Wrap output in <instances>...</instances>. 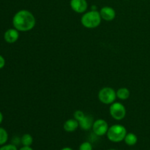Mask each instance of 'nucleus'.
<instances>
[{
  "label": "nucleus",
  "mask_w": 150,
  "mask_h": 150,
  "mask_svg": "<svg viewBox=\"0 0 150 150\" xmlns=\"http://www.w3.org/2000/svg\"><path fill=\"white\" fill-rule=\"evenodd\" d=\"M124 142L127 146H134L137 144L138 142V137L136 134L133 133H128L126 134L125 137Z\"/></svg>",
  "instance_id": "obj_12"
},
{
  "label": "nucleus",
  "mask_w": 150,
  "mask_h": 150,
  "mask_svg": "<svg viewBox=\"0 0 150 150\" xmlns=\"http://www.w3.org/2000/svg\"><path fill=\"white\" fill-rule=\"evenodd\" d=\"M36 19L35 16L27 10H21L14 15L13 25L19 32H29L35 28Z\"/></svg>",
  "instance_id": "obj_1"
},
{
  "label": "nucleus",
  "mask_w": 150,
  "mask_h": 150,
  "mask_svg": "<svg viewBox=\"0 0 150 150\" xmlns=\"http://www.w3.org/2000/svg\"><path fill=\"white\" fill-rule=\"evenodd\" d=\"M126 1H129V0H126Z\"/></svg>",
  "instance_id": "obj_24"
},
{
  "label": "nucleus",
  "mask_w": 150,
  "mask_h": 150,
  "mask_svg": "<svg viewBox=\"0 0 150 150\" xmlns=\"http://www.w3.org/2000/svg\"><path fill=\"white\" fill-rule=\"evenodd\" d=\"M8 141V133L3 127H0V146L6 144Z\"/></svg>",
  "instance_id": "obj_15"
},
{
  "label": "nucleus",
  "mask_w": 150,
  "mask_h": 150,
  "mask_svg": "<svg viewBox=\"0 0 150 150\" xmlns=\"http://www.w3.org/2000/svg\"><path fill=\"white\" fill-rule=\"evenodd\" d=\"M117 98V92L113 88L108 86L102 88L98 92V99L105 105L112 104L115 102Z\"/></svg>",
  "instance_id": "obj_4"
},
{
  "label": "nucleus",
  "mask_w": 150,
  "mask_h": 150,
  "mask_svg": "<svg viewBox=\"0 0 150 150\" xmlns=\"http://www.w3.org/2000/svg\"><path fill=\"white\" fill-rule=\"evenodd\" d=\"M108 150H117V149H108Z\"/></svg>",
  "instance_id": "obj_23"
},
{
  "label": "nucleus",
  "mask_w": 150,
  "mask_h": 150,
  "mask_svg": "<svg viewBox=\"0 0 150 150\" xmlns=\"http://www.w3.org/2000/svg\"><path fill=\"white\" fill-rule=\"evenodd\" d=\"M70 5L72 10L77 13H86L88 9L86 0H70Z\"/></svg>",
  "instance_id": "obj_7"
},
{
  "label": "nucleus",
  "mask_w": 150,
  "mask_h": 150,
  "mask_svg": "<svg viewBox=\"0 0 150 150\" xmlns=\"http://www.w3.org/2000/svg\"><path fill=\"white\" fill-rule=\"evenodd\" d=\"M21 142L22 145L25 146H31L33 144V137L29 133L23 135L21 139Z\"/></svg>",
  "instance_id": "obj_14"
},
{
  "label": "nucleus",
  "mask_w": 150,
  "mask_h": 150,
  "mask_svg": "<svg viewBox=\"0 0 150 150\" xmlns=\"http://www.w3.org/2000/svg\"><path fill=\"white\" fill-rule=\"evenodd\" d=\"M61 150H73V149H72V148H70V147H64V148H62V149Z\"/></svg>",
  "instance_id": "obj_22"
},
{
  "label": "nucleus",
  "mask_w": 150,
  "mask_h": 150,
  "mask_svg": "<svg viewBox=\"0 0 150 150\" xmlns=\"http://www.w3.org/2000/svg\"><path fill=\"white\" fill-rule=\"evenodd\" d=\"M101 18L105 21H111L116 17V11L113 7L109 6H105L100 10Z\"/></svg>",
  "instance_id": "obj_8"
},
{
  "label": "nucleus",
  "mask_w": 150,
  "mask_h": 150,
  "mask_svg": "<svg viewBox=\"0 0 150 150\" xmlns=\"http://www.w3.org/2000/svg\"><path fill=\"white\" fill-rule=\"evenodd\" d=\"M109 113L111 117L115 120H123L126 116V108L122 103L120 102H114L111 104Z\"/></svg>",
  "instance_id": "obj_5"
},
{
  "label": "nucleus",
  "mask_w": 150,
  "mask_h": 150,
  "mask_svg": "<svg viewBox=\"0 0 150 150\" xmlns=\"http://www.w3.org/2000/svg\"><path fill=\"white\" fill-rule=\"evenodd\" d=\"M79 127L83 130H89L92 127L94 120L92 116L85 115L83 118L79 121Z\"/></svg>",
  "instance_id": "obj_10"
},
{
  "label": "nucleus",
  "mask_w": 150,
  "mask_h": 150,
  "mask_svg": "<svg viewBox=\"0 0 150 150\" xmlns=\"http://www.w3.org/2000/svg\"><path fill=\"white\" fill-rule=\"evenodd\" d=\"M101 18L100 12L98 10H90L83 13L81 18V24L87 29H95L100 26L101 23Z\"/></svg>",
  "instance_id": "obj_2"
},
{
  "label": "nucleus",
  "mask_w": 150,
  "mask_h": 150,
  "mask_svg": "<svg viewBox=\"0 0 150 150\" xmlns=\"http://www.w3.org/2000/svg\"><path fill=\"white\" fill-rule=\"evenodd\" d=\"M0 150H18L17 146L14 144H4L0 146Z\"/></svg>",
  "instance_id": "obj_18"
},
{
  "label": "nucleus",
  "mask_w": 150,
  "mask_h": 150,
  "mask_svg": "<svg viewBox=\"0 0 150 150\" xmlns=\"http://www.w3.org/2000/svg\"><path fill=\"white\" fill-rule=\"evenodd\" d=\"M3 119H4V117H3V114H2V113H1V111H0V125H1V122H2Z\"/></svg>",
  "instance_id": "obj_21"
},
{
  "label": "nucleus",
  "mask_w": 150,
  "mask_h": 150,
  "mask_svg": "<svg viewBox=\"0 0 150 150\" xmlns=\"http://www.w3.org/2000/svg\"><path fill=\"white\" fill-rule=\"evenodd\" d=\"M79 150H93V146L90 142H84L81 144L79 147Z\"/></svg>",
  "instance_id": "obj_16"
},
{
  "label": "nucleus",
  "mask_w": 150,
  "mask_h": 150,
  "mask_svg": "<svg viewBox=\"0 0 150 150\" xmlns=\"http://www.w3.org/2000/svg\"><path fill=\"white\" fill-rule=\"evenodd\" d=\"M5 63L6 62H5V59H4V58L2 57V56L0 55V70L2 69L3 67L5 66Z\"/></svg>",
  "instance_id": "obj_19"
},
{
  "label": "nucleus",
  "mask_w": 150,
  "mask_h": 150,
  "mask_svg": "<svg viewBox=\"0 0 150 150\" xmlns=\"http://www.w3.org/2000/svg\"><path fill=\"white\" fill-rule=\"evenodd\" d=\"M127 133V130L125 126L116 124L109 127L106 136L110 142L113 143H120L124 141Z\"/></svg>",
  "instance_id": "obj_3"
},
{
  "label": "nucleus",
  "mask_w": 150,
  "mask_h": 150,
  "mask_svg": "<svg viewBox=\"0 0 150 150\" xmlns=\"http://www.w3.org/2000/svg\"><path fill=\"white\" fill-rule=\"evenodd\" d=\"M19 38V31L13 28V29H9L4 32V39L5 42L7 43H14L18 40Z\"/></svg>",
  "instance_id": "obj_9"
},
{
  "label": "nucleus",
  "mask_w": 150,
  "mask_h": 150,
  "mask_svg": "<svg viewBox=\"0 0 150 150\" xmlns=\"http://www.w3.org/2000/svg\"><path fill=\"white\" fill-rule=\"evenodd\" d=\"M18 150H34L31 146H23L21 148H20Z\"/></svg>",
  "instance_id": "obj_20"
},
{
  "label": "nucleus",
  "mask_w": 150,
  "mask_h": 150,
  "mask_svg": "<svg viewBox=\"0 0 150 150\" xmlns=\"http://www.w3.org/2000/svg\"><path fill=\"white\" fill-rule=\"evenodd\" d=\"M130 90L126 87L120 88L117 91V98H119L120 100H125L128 99L129 97H130Z\"/></svg>",
  "instance_id": "obj_13"
},
{
  "label": "nucleus",
  "mask_w": 150,
  "mask_h": 150,
  "mask_svg": "<svg viewBox=\"0 0 150 150\" xmlns=\"http://www.w3.org/2000/svg\"><path fill=\"white\" fill-rule=\"evenodd\" d=\"M79 127V123L76 119H69L64 123L63 128L67 133H73Z\"/></svg>",
  "instance_id": "obj_11"
},
{
  "label": "nucleus",
  "mask_w": 150,
  "mask_h": 150,
  "mask_svg": "<svg viewBox=\"0 0 150 150\" xmlns=\"http://www.w3.org/2000/svg\"><path fill=\"white\" fill-rule=\"evenodd\" d=\"M109 126L108 122L103 119H99L94 121L93 125H92V130L94 133L98 136H103L107 134Z\"/></svg>",
  "instance_id": "obj_6"
},
{
  "label": "nucleus",
  "mask_w": 150,
  "mask_h": 150,
  "mask_svg": "<svg viewBox=\"0 0 150 150\" xmlns=\"http://www.w3.org/2000/svg\"><path fill=\"white\" fill-rule=\"evenodd\" d=\"M85 115H86V114H85L82 111H80V110H77V111H75L74 114H73V117H74V118L76 119L78 122H79V120H81Z\"/></svg>",
  "instance_id": "obj_17"
}]
</instances>
